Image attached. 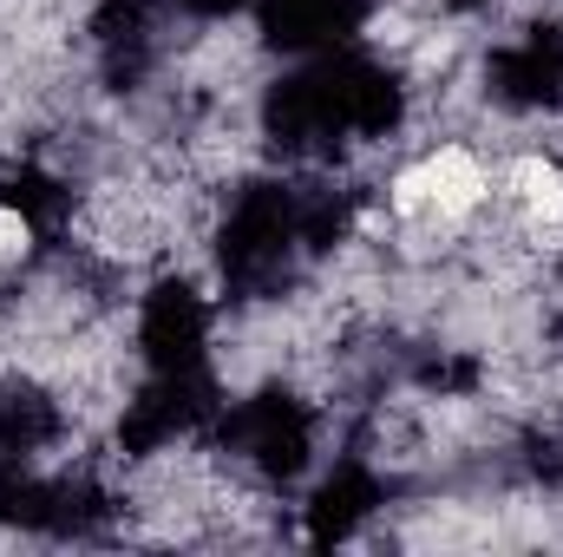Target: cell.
<instances>
[{
    "label": "cell",
    "instance_id": "1",
    "mask_svg": "<svg viewBox=\"0 0 563 557\" xmlns=\"http://www.w3.org/2000/svg\"><path fill=\"white\" fill-rule=\"evenodd\" d=\"M301 256V204L288 184H243L217 230V270L236 302L282 295Z\"/></svg>",
    "mask_w": 563,
    "mask_h": 557
},
{
    "label": "cell",
    "instance_id": "2",
    "mask_svg": "<svg viewBox=\"0 0 563 557\" xmlns=\"http://www.w3.org/2000/svg\"><path fill=\"white\" fill-rule=\"evenodd\" d=\"M112 499L92 479H46L26 452H0V525L46 538H99Z\"/></svg>",
    "mask_w": 563,
    "mask_h": 557
},
{
    "label": "cell",
    "instance_id": "3",
    "mask_svg": "<svg viewBox=\"0 0 563 557\" xmlns=\"http://www.w3.org/2000/svg\"><path fill=\"white\" fill-rule=\"evenodd\" d=\"M223 446L269 485H288V479H301V466L314 452V414L288 387H256L250 401H236L223 414Z\"/></svg>",
    "mask_w": 563,
    "mask_h": 557
},
{
    "label": "cell",
    "instance_id": "4",
    "mask_svg": "<svg viewBox=\"0 0 563 557\" xmlns=\"http://www.w3.org/2000/svg\"><path fill=\"white\" fill-rule=\"evenodd\" d=\"M217 381H210V368H190V374H151L144 381V394L125 407L119 419V446L132 452V459H151V452H164L170 439H184V433H197L203 419H217Z\"/></svg>",
    "mask_w": 563,
    "mask_h": 557
},
{
    "label": "cell",
    "instance_id": "5",
    "mask_svg": "<svg viewBox=\"0 0 563 557\" xmlns=\"http://www.w3.org/2000/svg\"><path fill=\"white\" fill-rule=\"evenodd\" d=\"M314 66H321V79H328V99H334V119H341L347 144L400 132V119H407V86H400L394 66H380V59H367V53H347V46H341V53H321Z\"/></svg>",
    "mask_w": 563,
    "mask_h": 557
},
{
    "label": "cell",
    "instance_id": "6",
    "mask_svg": "<svg viewBox=\"0 0 563 557\" xmlns=\"http://www.w3.org/2000/svg\"><path fill=\"white\" fill-rule=\"evenodd\" d=\"M139 348H144V361H151V374H190V368H203L210 302L184 276H164L139 308Z\"/></svg>",
    "mask_w": 563,
    "mask_h": 557
},
{
    "label": "cell",
    "instance_id": "7",
    "mask_svg": "<svg viewBox=\"0 0 563 557\" xmlns=\"http://www.w3.org/2000/svg\"><path fill=\"white\" fill-rule=\"evenodd\" d=\"M263 132L276 144L282 157H334L347 132H341V119H334V99H328V79H321V66L308 59L301 73H288L269 86V99H263Z\"/></svg>",
    "mask_w": 563,
    "mask_h": 557
},
{
    "label": "cell",
    "instance_id": "8",
    "mask_svg": "<svg viewBox=\"0 0 563 557\" xmlns=\"http://www.w3.org/2000/svg\"><path fill=\"white\" fill-rule=\"evenodd\" d=\"M485 86L511 112H558L563 106V26L558 20H538L511 46H498L485 59Z\"/></svg>",
    "mask_w": 563,
    "mask_h": 557
},
{
    "label": "cell",
    "instance_id": "9",
    "mask_svg": "<svg viewBox=\"0 0 563 557\" xmlns=\"http://www.w3.org/2000/svg\"><path fill=\"white\" fill-rule=\"evenodd\" d=\"M367 20V0H263V40L295 59L341 53Z\"/></svg>",
    "mask_w": 563,
    "mask_h": 557
},
{
    "label": "cell",
    "instance_id": "10",
    "mask_svg": "<svg viewBox=\"0 0 563 557\" xmlns=\"http://www.w3.org/2000/svg\"><path fill=\"white\" fill-rule=\"evenodd\" d=\"M92 46H99V73H106L112 92L144 86V73H151V59H157L151 0H99V13H92Z\"/></svg>",
    "mask_w": 563,
    "mask_h": 557
},
{
    "label": "cell",
    "instance_id": "11",
    "mask_svg": "<svg viewBox=\"0 0 563 557\" xmlns=\"http://www.w3.org/2000/svg\"><path fill=\"white\" fill-rule=\"evenodd\" d=\"M380 499H387L380 472H374L367 459H341V466L314 485V499H308V545H341V538H354V532L374 518Z\"/></svg>",
    "mask_w": 563,
    "mask_h": 557
},
{
    "label": "cell",
    "instance_id": "12",
    "mask_svg": "<svg viewBox=\"0 0 563 557\" xmlns=\"http://www.w3.org/2000/svg\"><path fill=\"white\" fill-rule=\"evenodd\" d=\"M59 433H66V414H59V401L40 381H7L0 387V452H26L33 459Z\"/></svg>",
    "mask_w": 563,
    "mask_h": 557
},
{
    "label": "cell",
    "instance_id": "13",
    "mask_svg": "<svg viewBox=\"0 0 563 557\" xmlns=\"http://www.w3.org/2000/svg\"><path fill=\"white\" fill-rule=\"evenodd\" d=\"M0 210H13V217L26 223V237H53V230L66 223V210H73V190H66L53 171L20 164V171L0 184Z\"/></svg>",
    "mask_w": 563,
    "mask_h": 557
},
{
    "label": "cell",
    "instance_id": "14",
    "mask_svg": "<svg viewBox=\"0 0 563 557\" xmlns=\"http://www.w3.org/2000/svg\"><path fill=\"white\" fill-rule=\"evenodd\" d=\"M301 204V250H334L354 223V204L341 190H295Z\"/></svg>",
    "mask_w": 563,
    "mask_h": 557
},
{
    "label": "cell",
    "instance_id": "15",
    "mask_svg": "<svg viewBox=\"0 0 563 557\" xmlns=\"http://www.w3.org/2000/svg\"><path fill=\"white\" fill-rule=\"evenodd\" d=\"M184 13H197V20H223V13H236V7H250V0H177Z\"/></svg>",
    "mask_w": 563,
    "mask_h": 557
},
{
    "label": "cell",
    "instance_id": "16",
    "mask_svg": "<svg viewBox=\"0 0 563 557\" xmlns=\"http://www.w3.org/2000/svg\"><path fill=\"white\" fill-rule=\"evenodd\" d=\"M439 7H452V13H478V7H492V0H439Z\"/></svg>",
    "mask_w": 563,
    "mask_h": 557
},
{
    "label": "cell",
    "instance_id": "17",
    "mask_svg": "<svg viewBox=\"0 0 563 557\" xmlns=\"http://www.w3.org/2000/svg\"><path fill=\"white\" fill-rule=\"evenodd\" d=\"M558 341H563V315H558Z\"/></svg>",
    "mask_w": 563,
    "mask_h": 557
}]
</instances>
